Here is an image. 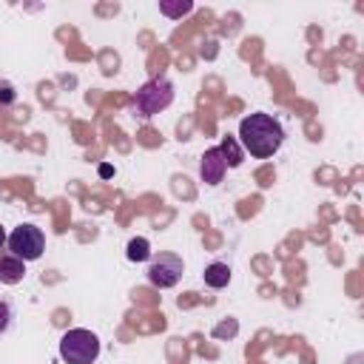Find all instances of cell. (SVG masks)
Here are the masks:
<instances>
[{"instance_id":"obj_1","label":"cell","mask_w":364,"mask_h":364,"mask_svg":"<svg viewBox=\"0 0 364 364\" xmlns=\"http://www.w3.org/2000/svg\"><path fill=\"white\" fill-rule=\"evenodd\" d=\"M236 139H239L242 151H247L250 156L267 159V156H273V154L282 148V142H284V128H282V122H279L276 117L256 111V114H247V117L239 122Z\"/></svg>"},{"instance_id":"obj_2","label":"cell","mask_w":364,"mask_h":364,"mask_svg":"<svg viewBox=\"0 0 364 364\" xmlns=\"http://www.w3.org/2000/svg\"><path fill=\"white\" fill-rule=\"evenodd\" d=\"M60 355L65 364H91L100 355V338L85 327H74V330L63 333Z\"/></svg>"},{"instance_id":"obj_3","label":"cell","mask_w":364,"mask_h":364,"mask_svg":"<svg viewBox=\"0 0 364 364\" xmlns=\"http://www.w3.org/2000/svg\"><path fill=\"white\" fill-rule=\"evenodd\" d=\"M171 102H173V85L165 77H156V80L145 82L134 97V108H136L139 117H154L162 108H168Z\"/></svg>"},{"instance_id":"obj_4","label":"cell","mask_w":364,"mask_h":364,"mask_svg":"<svg viewBox=\"0 0 364 364\" xmlns=\"http://www.w3.org/2000/svg\"><path fill=\"white\" fill-rule=\"evenodd\" d=\"M9 250H11V256H17L23 262H34L46 250V236L37 225H20L9 236Z\"/></svg>"},{"instance_id":"obj_5","label":"cell","mask_w":364,"mask_h":364,"mask_svg":"<svg viewBox=\"0 0 364 364\" xmlns=\"http://www.w3.org/2000/svg\"><path fill=\"white\" fill-rule=\"evenodd\" d=\"M182 270H185V264H182L179 256H173V253H159V256L151 262V267H148V279H151L154 287H173V284L182 279Z\"/></svg>"},{"instance_id":"obj_6","label":"cell","mask_w":364,"mask_h":364,"mask_svg":"<svg viewBox=\"0 0 364 364\" xmlns=\"http://www.w3.org/2000/svg\"><path fill=\"white\" fill-rule=\"evenodd\" d=\"M225 171H228V165H225L222 151H219V148H208V151L202 154V162H199L202 179H205L208 185H219L222 176H225Z\"/></svg>"},{"instance_id":"obj_7","label":"cell","mask_w":364,"mask_h":364,"mask_svg":"<svg viewBox=\"0 0 364 364\" xmlns=\"http://www.w3.org/2000/svg\"><path fill=\"white\" fill-rule=\"evenodd\" d=\"M26 276V262L17 256H3L0 259V282L3 284H17Z\"/></svg>"},{"instance_id":"obj_8","label":"cell","mask_w":364,"mask_h":364,"mask_svg":"<svg viewBox=\"0 0 364 364\" xmlns=\"http://www.w3.org/2000/svg\"><path fill=\"white\" fill-rule=\"evenodd\" d=\"M219 151H222V156H225V165L228 168H239L242 165V159H245V151H242V145H239V139L236 136H222V142L216 145Z\"/></svg>"},{"instance_id":"obj_9","label":"cell","mask_w":364,"mask_h":364,"mask_svg":"<svg viewBox=\"0 0 364 364\" xmlns=\"http://www.w3.org/2000/svg\"><path fill=\"white\" fill-rule=\"evenodd\" d=\"M228 282H230V267L225 262H213L205 267V284L208 287L219 290V287H228Z\"/></svg>"},{"instance_id":"obj_10","label":"cell","mask_w":364,"mask_h":364,"mask_svg":"<svg viewBox=\"0 0 364 364\" xmlns=\"http://www.w3.org/2000/svg\"><path fill=\"white\" fill-rule=\"evenodd\" d=\"M125 256H128L131 262H148V259H151V242H148V239H142V236L131 239V242H128Z\"/></svg>"},{"instance_id":"obj_11","label":"cell","mask_w":364,"mask_h":364,"mask_svg":"<svg viewBox=\"0 0 364 364\" xmlns=\"http://www.w3.org/2000/svg\"><path fill=\"white\" fill-rule=\"evenodd\" d=\"M191 9H193V3H191V0H185V3H171V0H162V3H159V11H162L165 17H173V20H176V17H182V14H188Z\"/></svg>"},{"instance_id":"obj_12","label":"cell","mask_w":364,"mask_h":364,"mask_svg":"<svg viewBox=\"0 0 364 364\" xmlns=\"http://www.w3.org/2000/svg\"><path fill=\"white\" fill-rule=\"evenodd\" d=\"M14 97H17V94H14V88H11L9 82H0V102H6V105H9V102H14Z\"/></svg>"},{"instance_id":"obj_13","label":"cell","mask_w":364,"mask_h":364,"mask_svg":"<svg viewBox=\"0 0 364 364\" xmlns=\"http://www.w3.org/2000/svg\"><path fill=\"white\" fill-rule=\"evenodd\" d=\"M9 321H11V307L6 301H0V333L9 327Z\"/></svg>"},{"instance_id":"obj_14","label":"cell","mask_w":364,"mask_h":364,"mask_svg":"<svg viewBox=\"0 0 364 364\" xmlns=\"http://www.w3.org/2000/svg\"><path fill=\"white\" fill-rule=\"evenodd\" d=\"M225 333H228V336H233V333H236V324L230 321V324H222V327H216V330H213V336H225Z\"/></svg>"},{"instance_id":"obj_15","label":"cell","mask_w":364,"mask_h":364,"mask_svg":"<svg viewBox=\"0 0 364 364\" xmlns=\"http://www.w3.org/2000/svg\"><path fill=\"white\" fill-rule=\"evenodd\" d=\"M111 173H114V168H111V165H100V176H102V179H108Z\"/></svg>"},{"instance_id":"obj_16","label":"cell","mask_w":364,"mask_h":364,"mask_svg":"<svg viewBox=\"0 0 364 364\" xmlns=\"http://www.w3.org/2000/svg\"><path fill=\"white\" fill-rule=\"evenodd\" d=\"M3 242H6V230H3V225H0V247H3Z\"/></svg>"}]
</instances>
